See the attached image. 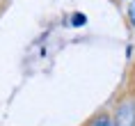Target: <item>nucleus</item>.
Here are the masks:
<instances>
[{"label": "nucleus", "instance_id": "f257e3e1", "mask_svg": "<svg viewBox=\"0 0 135 126\" xmlns=\"http://www.w3.org/2000/svg\"><path fill=\"white\" fill-rule=\"evenodd\" d=\"M112 126H135V105L133 101H124L119 103L117 112H114Z\"/></svg>", "mask_w": 135, "mask_h": 126}, {"label": "nucleus", "instance_id": "f03ea898", "mask_svg": "<svg viewBox=\"0 0 135 126\" xmlns=\"http://www.w3.org/2000/svg\"><path fill=\"white\" fill-rule=\"evenodd\" d=\"M89 126H112V122H110V119H108L105 115H101V117H96Z\"/></svg>", "mask_w": 135, "mask_h": 126}, {"label": "nucleus", "instance_id": "7ed1b4c3", "mask_svg": "<svg viewBox=\"0 0 135 126\" xmlns=\"http://www.w3.org/2000/svg\"><path fill=\"white\" fill-rule=\"evenodd\" d=\"M128 16H131V23H133V28H135V0L131 2V7H128Z\"/></svg>", "mask_w": 135, "mask_h": 126}, {"label": "nucleus", "instance_id": "20e7f679", "mask_svg": "<svg viewBox=\"0 0 135 126\" xmlns=\"http://www.w3.org/2000/svg\"><path fill=\"white\" fill-rule=\"evenodd\" d=\"M73 23H85V16H80V14H76V16H73Z\"/></svg>", "mask_w": 135, "mask_h": 126}]
</instances>
